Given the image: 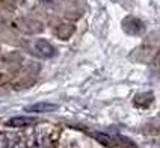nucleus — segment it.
<instances>
[{"mask_svg":"<svg viewBox=\"0 0 160 148\" xmlns=\"http://www.w3.org/2000/svg\"><path fill=\"white\" fill-rule=\"evenodd\" d=\"M41 2H53V0H41Z\"/></svg>","mask_w":160,"mask_h":148,"instance_id":"obj_4","label":"nucleus"},{"mask_svg":"<svg viewBox=\"0 0 160 148\" xmlns=\"http://www.w3.org/2000/svg\"><path fill=\"white\" fill-rule=\"evenodd\" d=\"M30 124H33V120L26 118V116H15V118H11L6 121V125H9V127H26Z\"/></svg>","mask_w":160,"mask_h":148,"instance_id":"obj_3","label":"nucleus"},{"mask_svg":"<svg viewBox=\"0 0 160 148\" xmlns=\"http://www.w3.org/2000/svg\"><path fill=\"white\" fill-rule=\"evenodd\" d=\"M58 106L52 105V103H35V105H30L26 107V112L30 113H47L52 112V110H56Z\"/></svg>","mask_w":160,"mask_h":148,"instance_id":"obj_1","label":"nucleus"},{"mask_svg":"<svg viewBox=\"0 0 160 148\" xmlns=\"http://www.w3.org/2000/svg\"><path fill=\"white\" fill-rule=\"evenodd\" d=\"M35 50L39 53L41 56H44V58H52V56H54V48L47 43V41H44V39L36 41L35 43Z\"/></svg>","mask_w":160,"mask_h":148,"instance_id":"obj_2","label":"nucleus"}]
</instances>
